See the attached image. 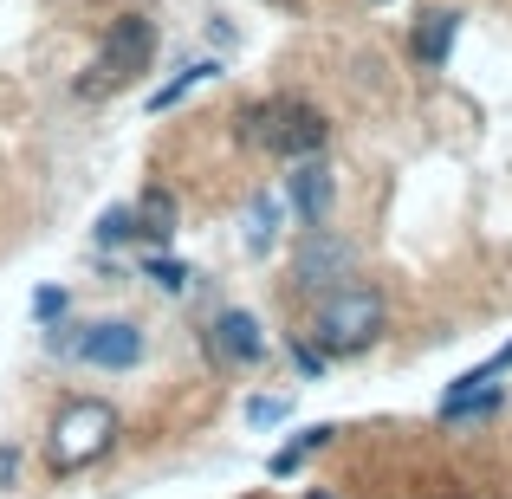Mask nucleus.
Here are the masks:
<instances>
[{"instance_id":"nucleus-1","label":"nucleus","mask_w":512,"mask_h":499,"mask_svg":"<svg viewBox=\"0 0 512 499\" xmlns=\"http://www.w3.org/2000/svg\"><path fill=\"white\" fill-rule=\"evenodd\" d=\"M389 325V305H383V292L376 286H338V292H325L318 299V318H312V344L325 350V357H363V350L383 337Z\"/></svg>"},{"instance_id":"nucleus-16","label":"nucleus","mask_w":512,"mask_h":499,"mask_svg":"<svg viewBox=\"0 0 512 499\" xmlns=\"http://www.w3.org/2000/svg\"><path fill=\"white\" fill-rule=\"evenodd\" d=\"M143 279H150L156 292H188V279H195V273H188L175 253H150V260H143Z\"/></svg>"},{"instance_id":"nucleus-18","label":"nucleus","mask_w":512,"mask_h":499,"mask_svg":"<svg viewBox=\"0 0 512 499\" xmlns=\"http://www.w3.org/2000/svg\"><path fill=\"white\" fill-rule=\"evenodd\" d=\"M286 415H292L286 396H253V402H247V428H279Z\"/></svg>"},{"instance_id":"nucleus-23","label":"nucleus","mask_w":512,"mask_h":499,"mask_svg":"<svg viewBox=\"0 0 512 499\" xmlns=\"http://www.w3.org/2000/svg\"><path fill=\"white\" fill-rule=\"evenodd\" d=\"M370 7H389V0H370Z\"/></svg>"},{"instance_id":"nucleus-11","label":"nucleus","mask_w":512,"mask_h":499,"mask_svg":"<svg viewBox=\"0 0 512 499\" xmlns=\"http://www.w3.org/2000/svg\"><path fill=\"white\" fill-rule=\"evenodd\" d=\"M208 78H221V59H195V65H182V72H175L163 91H150V111H169V104H182L188 91L208 85Z\"/></svg>"},{"instance_id":"nucleus-19","label":"nucleus","mask_w":512,"mask_h":499,"mask_svg":"<svg viewBox=\"0 0 512 499\" xmlns=\"http://www.w3.org/2000/svg\"><path fill=\"white\" fill-rule=\"evenodd\" d=\"M292 363H299V376H325V350H318V344H292Z\"/></svg>"},{"instance_id":"nucleus-15","label":"nucleus","mask_w":512,"mask_h":499,"mask_svg":"<svg viewBox=\"0 0 512 499\" xmlns=\"http://www.w3.org/2000/svg\"><path fill=\"white\" fill-rule=\"evenodd\" d=\"M91 234H98V247H124V240H143V234H137V208H130V201H117V208H104Z\"/></svg>"},{"instance_id":"nucleus-2","label":"nucleus","mask_w":512,"mask_h":499,"mask_svg":"<svg viewBox=\"0 0 512 499\" xmlns=\"http://www.w3.org/2000/svg\"><path fill=\"white\" fill-rule=\"evenodd\" d=\"M240 137L247 143H260V150H273V156H286V163H299V156H318L325 150V137H331V124H325V111L318 104H305V98H266V104H247L240 111Z\"/></svg>"},{"instance_id":"nucleus-12","label":"nucleus","mask_w":512,"mask_h":499,"mask_svg":"<svg viewBox=\"0 0 512 499\" xmlns=\"http://www.w3.org/2000/svg\"><path fill=\"white\" fill-rule=\"evenodd\" d=\"M500 409H506V383H487L461 402H441V422H480V415H500Z\"/></svg>"},{"instance_id":"nucleus-3","label":"nucleus","mask_w":512,"mask_h":499,"mask_svg":"<svg viewBox=\"0 0 512 499\" xmlns=\"http://www.w3.org/2000/svg\"><path fill=\"white\" fill-rule=\"evenodd\" d=\"M150 59H156V26L143 20V13H124V20L111 26V39H104V52H98V65H91L85 91L98 98V91H124V85H137V78L150 72Z\"/></svg>"},{"instance_id":"nucleus-21","label":"nucleus","mask_w":512,"mask_h":499,"mask_svg":"<svg viewBox=\"0 0 512 499\" xmlns=\"http://www.w3.org/2000/svg\"><path fill=\"white\" fill-rule=\"evenodd\" d=\"M266 7H286V13H299V7H305V0H266Z\"/></svg>"},{"instance_id":"nucleus-7","label":"nucleus","mask_w":512,"mask_h":499,"mask_svg":"<svg viewBox=\"0 0 512 499\" xmlns=\"http://www.w3.org/2000/svg\"><path fill=\"white\" fill-rule=\"evenodd\" d=\"M286 201H292V214H299L305 227H325V214H331V201H338V175L325 169V156H299L286 175Z\"/></svg>"},{"instance_id":"nucleus-8","label":"nucleus","mask_w":512,"mask_h":499,"mask_svg":"<svg viewBox=\"0 0 512 499\" xmlns=\"http://www.w3.org/2000/svg\"><path fill=\"white\" fill-rule=\"evenodd\" d=\"M461 20H467L461 7H428L422 20H415V33H409V52H415V65H422V72H441V65L454 59V39H461Z\"/></svg>"},{"instance_id":"nucleus-9","label":"nucleus","mask_w":512,"mask_h":499,"mask_svg":"<svg viewBox=\"0 0 512 499\" xmlns=\"http://www.w3.org/2000/svg\"><path fill=\"white\" fill-rule=\"evenodd\" d=\"M208 344H214V357H227V363H260V357H266V331H260V318L240 312V305L214 312Z\"/></svg>"},{"instance_id":"nucleus-14","label":"nucleus","mask_w":512,"mask_h":499,"mask_svg":"<svg viewBox=\"0 0 512 499\" xmlns=\"http://www.w3.org/2000/svg\"><path fill=\"white\" fill-rule=\"evenodd\" d=\"M137 234H143V240H163V247H169V234H175V201L163 195V188H156V195L137 208Z\"/></svg>"},{"instance_id":"nucleus-4","label":"nucleus","mask_w":512,"mask_h":499,"mask_svg":"<svg viewBox=\"0 0 512 499\" xmlns=\"http://www.w3.org/2000/svg\"><path fill=\"white\" fill-rule=\"evenodd\" d=\"M111 441H117V415L104 402H65V415L52 422V467L78 474L98 454H111Z\"/></svg>"},{"instance_id":"nucleus-10","label":"nucleus","mask_w":512,"mask_h":499,"mask_svg":"<svg viewBox=\"0 0 512 499\" xmlns=\"http://www.w3.org/2000/svg\"><path fill=\"white\" fill-rule=\"evenodd\" d=\"M279 221H286V208H279V195H253L247 201V221H240V240H247V253H266L279 240Z\"/></svg>"},{"instance_id":"nucleus-5","label":"nucleus","mask_w":512,"mask_h":499,"mask_svg":"<svg viewBox=\"0 0 512 499\" xmlns=\"http://www.w3.org/2000/svg\"><path fill=\"white\" fill-rule=\"evenodd\" d=\"M350 273H357V247L344 234H331V227H305L299 253H292V286L325 299V292L350 286Z\"/></svg>"},{"instance_id":"nucleus-17","label":"nucleus","mask_w":512,"mask_h":499,"mask_svg":"<svg viewBox=\"0 0 512 499\" xmlns=\"http://www.w3.org/2000/svg\"><path fill=\"white\" fill-rule=\"evenodd\" d=\"M65 312H72V292H65V286H39L33 292V318H39V325H59Z\"/></svg>"},{"instance_id":"nucleus-22","label":"nucleus","mask_w":512,"mask_h":499,"mask_svg":"<svg viewBox=\"0 0 512 499\" xmlns=\"http://www.w3.org/2000/svg\"><path fill=\"white\" fill-rule=\"evenodd\" d=\"M305 499H338V493H305Z\"/></svg>"},{"instance_id":"nucleus-6","label":"nucleus","mask_w":512,"mask_h":499,"mask_svg":"<svg viewBox=\"0 0 512 499\" xmlns=\"http://www.w3.org/2000/svg\"><path fill=\"white\" fill-rule=\"evenodd\" d=\"M143 325H130V318H98V325H85V337H78V363H91V370H137L143 363Z\"/></svg>"},{"instance_id":"nucleus-20","label":"nucleus","mask_w":512,"mask_h":499,"mask_svg":"<svg viewBox=\"0 0 512 499\" xmlns=\"http://www.w3.org/2000/svg\"><path fill=\"white\" fill-rule=\"evenodd\" d=\"M13 474H20V454H13V448H0V487H7Z\"/></svg>"},{"instance_id":"nucleus-13","label":"nucleus","mask_w":512,"mask_h":499,"mask_svg":"<svg viewBox=\"0 0 512 499\" xmlns=\"http://www.w3.org/2000/svg\"><path fill=\"white\" fill-rule=\"evenodd\" d=\"M331 435H338V428H331V422H318V428H299V441L273 454V474H279V480H286V474H299V461H305V454H312V448H331Z\"/></svg>"}]
</instances>
